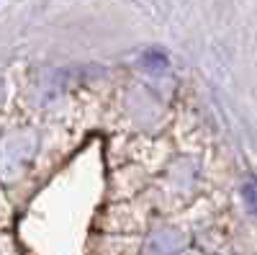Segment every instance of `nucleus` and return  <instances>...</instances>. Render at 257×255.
Masks as SVG:
<instances>
[{
	"label": "nucleus",
	"instance_id": "f257e3e1",
	"mask_svg": "<svg viewBox=\"0 0 257 255\" xmlns=\"http://www.w3.org/2000/svg\"><path fill=\"white\" fill-rule=\"evenodd\" d=\"M242 196H244L247 209H249L252 214L257 217V181H254V178H249V181L244 183V188H242Z\"/></svg>",
	"mask_w": 257,
	"mask_h": 255
}]
</instances>
